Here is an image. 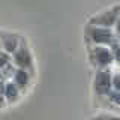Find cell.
<instances>
[{"label": "cell", "mask_w": 120, "mask_h": 120, "mask_svg": "<svg viewBox=\"0 0 120 120\" xmlns=\"http://www.w3.org/2000/svg\"><path fill=\"white\" fill-rule=\"evenodd\" d=\"M112 56H114V60L116 62H119L120 63V45L117 44H112Z\"/></svg>", "instance_id": "30bf717a"}, {"label": "cell", "mask_w": 120, "mask_h": 120, "mask_svg": "<svg viewBox=\"0 0 120 120\" xmlns=\"http://www.w3.org/2000/svg\"><path fill=\"white\" fill-rule=\"evenodd\" d=\"M112 87L116 90H120V74L114 75V78H112Z\"/></svg>", "instance_id": "8fae6325"}, {"label": "cell", "mask_w": 120, "mask_h": 120, "mask_svg": "<svg viewBox=\"0 0 120 120\" xmlns=\"http://www.w3.org/2000/svg\"><path fill=\"white\" fill-rule=\"evenodd\" d=\"M108 96H110V99H111L114 104L120 105V90H116V92H110V93H108Z\"/></svg>", "instance_id": "9c48e42d"}, {"label": "cell", "mask_w": 120, "mask_h": 120, "mask_svg": "<svg viewBox=\"0 0 120 120\" xmlns=\"http://www.w3.org/2000/svg\"><path fill=\"white\" fill-rule=\"evenodd\" d=\"M90 59L98 66H108L112 63L114 56H112V51L107 50L105 47H96L95 50L90 52Z\"/></svg>", "instance_id": "3957f363"}, {"label": "cell", "mask_w": 120, "mask_h": 120, "mask_svg": "<svg viewBox=\"0 0 120 120\" xmlns=\"http://www.w3.org/2000/svg\"><path fill=\"white\" fill-rule=\"evenodd\" d=\"M18 86L15 82H6L3 84V99H9L11 102L17 99L18 96Z\"/></svg>", "instance_id": "8992f818"}, {"label": "cell", "mask_w": 120, "mask_h": 120, "mask_svg": "<svg viewBox=\"0 0 120 120\" xmlns=\"http://www.w3.org/2000/svg\"><path fill=\"white\" fill-rule=\"evenodd\" d=\"M15 63H17L20 68L22 69H27V68H32V56H30V52L27 48L21 47L20 50L15 52Z\"/></svg>", "instance_id": "5b68a950"}, {"label": "cell", "mask_w": 120, "mask_h": 120, "mask_svg": "<svg viewBox=\"0 0 120 120\" xmlns=\"http://www.w3.org/2000/svg\"><path fill=\"white\" fill-rule=\"evenodd\" d=\"M2 41H3V48H5V51H8V52L17 51L18 41H17V38H15L14 35H6V33H3Z\"/></svg>", "instance_id": "52a82bcc"}, {"label": "cell", "mask_w": 120, "mask_h": 120, "mask_svg": "<svg viewBox=\"0 0 120 120\" xmlns=\"http://www.w3.org/2000/svg\"><path fill=\"white\" fill-rule=\"evenodd\" d=\"M89 36L96 44H104V45L114 44V35H112V32L107 27H102V26H93L89 32Z\"/></svg>", "instance_id": "7a4b0ae2"}, {"label": "cell", "mask_w": 120, "mask_h": 120, "mask_svg": "<svg viewBox=\"0 0 120 120\" xmlns=\"http://www.w3.org/2000/svg\"><path fill=\"white\" fill-rule=\"evenodd\" d=\"M116 27H117V33L120 35V17H119V20H117V22H116Z\"/></svg>", "instance_id": "7c38bea8"}, {"label": "cell", "mask_w": 120, "mask_h": 120, "mask_svg": "<svg viewBox=\"0 0 120 120\" xmlns=\"http://www.w3.org/2000/svg\"><path fill=\"white\" fill-rule=\"evenodd\" d=\"M111 86H112L111 72L108 69H102L95 77V90L99 95H105V93H110Z\"/></svg>", "instance_id": "277c9868"}, {"label": "cell", "mask_w": 120, "mask_h": 120, "mask_svg": "<svg viewBox=\"0 0 120 120\" xmlns=\"http://www.w3.org/2000/svg\"><path fill=\"white\" fill-rule=\"evenodd\" d=\"M14 82L18 86L20 89H26L29 82V74L26 72V69H18L17 72H14Z\"/></svg>", "instance_id": "ba28073f"}, {"label": "cell", "mask_w": 120, "mask_h": 120, "mask_svg": "<svg viewBox=\"0 0 120 120\" xmlns=\"http://www.w3.org/2000/svg\"><path fill=\"white\" fill-rule=\"evenodd\" d=\"M120 17V6H114L110 11H105L99 15V17H93L90 20V24L93 26H102V27H110V26L116 24Z\"/></svg>", "instance_id": "6da1fadb"}]
</instances>
